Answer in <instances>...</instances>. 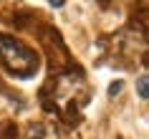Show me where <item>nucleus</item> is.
<instances>
[{"mask_svg":"<svg viewBox=\"0 0 149 139\" xmlns=\"http://www.w3.org/2000/svg\"><path fill=\"white\" fill-rule=\"evenodd\" d=\"M0 139H15V126L13 124H3L0 126Z\"/></svg>","mask_w":149,"mask_h":139,"instance_id":"obj_3","label":"nucleus"},{"mask_svg":"<svg viewBox=\"0 0 149 139\" xmlns=\"http://www.w3.org/2000/svg\"><path fill=\"white\" fill-rule=\"evenodd\" d=\"M0 63L15 78H31L40 68L38 53L33 48H28L25 43L15 41L13 36H8V33H0Z\"/></svg>","mask_w":149,"mask_h":139,"instance_id":"obj_1","label":"nucleus"},{"mask_svg":"<svg viewBox=\"0 0 149 139\" xmlns=\"http://www.w3.org/2000/svg\"><path fill=\"white\" fill-rule=\"evenodd\" d=\"M147 86H149V76H147V73H141L139 81H136V91H139V96H141L144 101L149 99V89H147Z\"/></svg>","mask_w":149,"mask_h":139,"instance_id":"obj_2","label":"nucleus"},{"mask_svg":"<svg viewBox=\"0 0 149 139\" xmlns=\"http://www.w3.org/2000/svg\"><path fill=\"white\" fill-rule=\"evenodd\" d=\"M48 3H51L53 8H63V3H66V0H48Z\"/></svg>","mask_w":149,"mask_h":139,"instance_id":"obj_5","label":"nucleus"},{"mask_svg":"<svg viewBox=\"0 0 149 139\" xmlns=\"http://www.w3.org/2000/svg\"><path fill=\"white\" fill-rule=\"evenodd\" d=\"M121 89H124V84H121V81H114V84H111V89H109V96H116V94H121Z\"/></svg>","mask_w":149,"mask_h":139,"instance_id":"obj_4","label":"nucleus"}]
</instances>
